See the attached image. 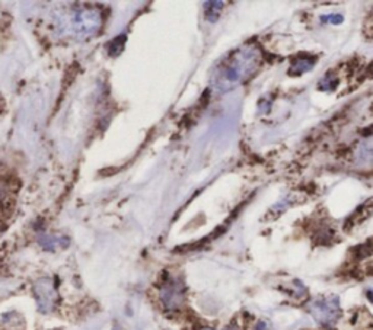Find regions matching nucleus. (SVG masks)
I'll return each mask as SVG.
<instances>
[{
	"instance_id": "1",
	"label": "nucleus",
	"mask_w": 373,
	"mask_h": 330,
	"mask_svg": "<svg viewBox=\"0 0 373 330\" xmlns=\"http://www.w3.org/2000/svg\"><path fill=\"white\" fill-rule=\"evenodd\" d=\"M259 51L254 45H244L239 50L230 53L216 67V75L213 77L214 86L226 92L248 80L258 68Z\"/></svg>"
},
{
	"instance_id": "2",
	"label": "nucleus",
	"mask_w": 373,
	"mask_h": 330,
	"mask_svg": "<svg viewBox=\"0 0 373 330\" xmlns=\"http://www.w3.org/2000/svg\"><path fill=\"white\" fill-rule=\"evenodd\" d=\"M102 25L101 12L96 9H80L73 16V28L77 34L92 35Z\"/></svg>"
},
{
	"instance_id": "3",
	"label": "nucleus",
	"mask_w": 373,
	"mask_h": 330,
	"mask_svg": "<svg viewBox=\"0 0 373 330\" xmlns=\"http://www.w3.org/2000/svg\"><path fill=\"white\" fill-rule=\"evenodd\" d=\"M312 316L322 324L331 323L335 320L338 314V300L337 298H328V300H319L312 304L311 309Z\"/></svg>"
},
{
	"instance_id": "4",
	"label": "nucleus",
	"mask_w": 373,
	"mask_h": 330,
	"mask_svg": "<svg viewBox=\"0 0 373 330\" xmlns=\"http://www.w3.org/2000/svg\"><path fill=\"white\" fill-rule=\"evenodd\" d=\"M161 301L168 310H175L182 302V285L180 281H168L161 288Z\"/></svg>"
},
{
	"instance_id": "5",
	"label": "nucleus",
	"mask_w": 373,
	"mask_h": 330,
	"mask_svg": "<svg viewBox=\"0 0 373 330\" xmlns=\"http://www.w3.org/2000/svg\"><path fill=\"white\" fill-rule=\"evenodd\" d=\"M35 295H37V301L39 304V309L42 312H48L57 298V294L56 290L53 287V284L50 282L48 279H41L35 285Z\"/></svg>"
},
{
	"instance_id": "6",
	"label": "nucleus",
	"mask_w": 373,
	"mask_h": 330,
	"mask_svg": "<svg viewBox=\"0 0 373 330\" xmlns=\"http://www.w3.org/2000/svg\"><path fill=\"white\" fill-rule=\"evenodd\" d=\"M12 192H13V188L9 180L0 179V209L10 208Z\"/></svg>"
},
{
	"instance_id": "7",
	"label": "nucleus",
	"mask_w": 373,
	"mask_h": 330,
	"mask_svg": "<svg viewBox=\"0 0 373 330\" xmlns=\"http://www.w3.org/2000/svg\"><path fill=\"white\" fill-rule=\"evenodd\" d=\"M222 6H223L222 2H206V3H204V13H206V18L209 19L210 22L217 20L220 10H222Z\"/></svg>"
},
{
	"instance_id": "8",
	"label": "nucleus",
	"mask_w": 373,
	"mask_h": 330,
	"mask_svg": "<svg viewBox=\"0 0 373 330\" xmlns=\"http://www.w3.org/2000/svg\"><path fill=\"white\" fill-rule=\"evenodd\" d=\"M125 35H120V37L114 38L111 42H109V45H108V53L111 54V56H118L123 50H124V45H125Z\"/></svg>"
},
{
	"instance_id": "9",
	"label": "nucleus",
	"mask_w": 373,
	"mask_h": 330,
	"mask_svg": "<svg viewBox=\"0 0 373 330\" xmlns=\"http://www.w3.org/2000/svg\"><path fill=\"white\" fill-rule=\"evenodd\" d=\"M312 66H314V61H311V60L305 58V60H299L296 64L292 67V70L296 68V75H302V73H305L308 70H311Z\"/></svg>"
},
{
	"instance_id": "10",
	"label": "nucleus",
	"mask_w": 373,
	"mask_h": 330,
	"mask_svg": "<svg viewBox=\"0 0 373 330\" xmlns=\"http://www.w3.org/2000/svg\"><path fill=\"white\" fill-rule=\"evenodd\" d=\"M322 20L324 22H331V23H341L343 22V16L341 15H330V16H324Z\"/></svg>"
}]
</instances>
